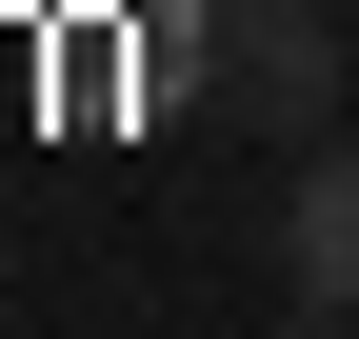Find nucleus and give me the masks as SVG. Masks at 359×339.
<instances>
[{
    "mask_svg": "<svg viewBox=\"0 0 359 339\" xmlns=\"http://www.w3.org/2000/svg\"><path fill=\"white\" fill-rule=\"evenodd\" d=\"M339 100V20L320 0H240V120H320Z\"/></svg>",
    "mask_w": 359,
    "mask_h": 339,
    "instance_id": "obj_1",
    "label": "nucleus"
},
{
    "mask_svg": "<svg viewBox=\"0 0 359 339\" xmlns=\"http://www.w3.org/2000/svg\"><path fill=\"white\" fill-rule=\"evenodd\" d=\"M280 279L320 319H359V160H299V200H280Z\"/></svg>",
    "mask_w": 359,
    "mask_h": 339,
    "instance_id": "obj_2",
    "label": "nucleus"
}]
</instances>
